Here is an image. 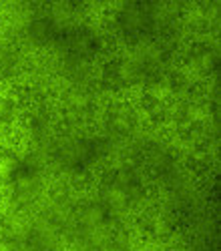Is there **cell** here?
I'll use <instances>...</instances> for the list:
<instances>
[{"mask_svg":"<svg viewBox=\"0 0 221 251\" xmlns=\"http://www.w3.org/2000/svg\"><path fill=\"white\" fill-rule=\"evenodd\" d=\"M23 167L18 155L6 147H0V183H12Z\"/></svg>","mask_w":221,"mask_h":251,"instance_id":"obj_1","label":"cell"},{"mask_svg":"<svg viewBox=\"0 0 221 251\" xmlns=\"http://www.w3.org/2000/svg\"><path fill=\"white\" fill-rule=\"evenodd\" d=\"M12 115H14L12 102L8 99H4V97H0V129H2L4 125L12 119Z\"/></svg>","mask_w":221,"mask_h":251,"instance_id":"obj_2","label":"cell"}]
</instances>
